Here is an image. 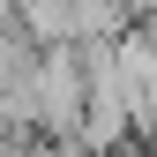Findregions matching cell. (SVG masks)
<instances>
[{
  "instance_id": "cell-1",
  "label": "cell",
  "mask_w": 157,
  "mask_h": 157,
  "mask_svg": "<svg viewBox=\"0 0 157 157\" xmlns=\"http://www.w3.org/2000/svg\"><path fill=\"white\" fill-rule=\"evenodd\" d=\"M30 135L37 142H52L60 150L75 120H82V60H75V45H52V52H37L30 60Z\"/></svg>"
},
{
  "instance_id": "cell-2",
  "label": "cell",
  "mask_w": 157,
  "mask_h": 157,
  "mask_svg": "<svg viewBox=\"0 0 157 157\" xmlns=\"http://www.w3.org/2000/svg\"><path fill=\"white\" fill-rule=\"evenodd\" d=\"M127 142H142V157H157V82L135 97V135H127Z\"/></svg>"
},
{
  "instance_id": "cell-3",
  "label": "cell",
  "mask_w": 157,
  "mask_h": 157,
  "mask_svg": "<svg viewBox=\"0 0 157 157\" xmlns=\"http://www.w3.org/2000/svg\"><path fill=\"white\" fill-rule=\"evenodd\" d=\"M0 30H15V0H0Z\"/></svg>"
}]
</instances>
